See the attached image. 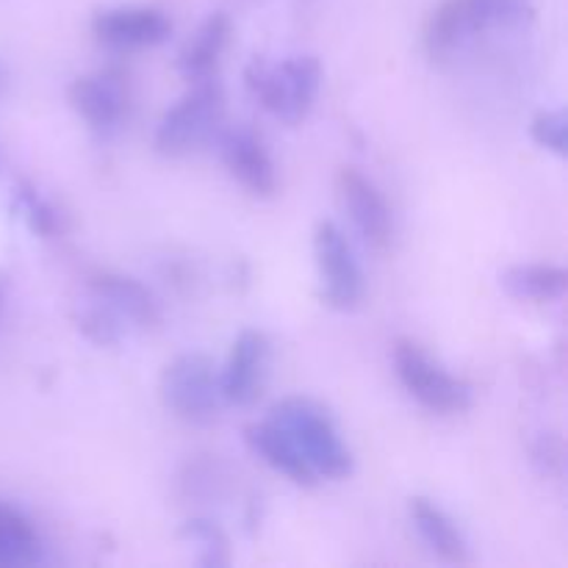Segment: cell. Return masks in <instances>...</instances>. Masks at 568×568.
I'll return each mask as SVG.
<instances>
[{
  "label": "cell",
  "mask_w": 568,
  "mask_h": 568,
  "mask_svg": "<svg viewBox=\"0 0 568 568\" xmlns=\"http://www.w3.org/2000/svg\"><path fill=\"white\" fill-rule=\"evenodd\" d=\"M244 87L275 120L297 125L320 98L322 64L316 55H288L283 61L253 59L244 67Z\"/></svg>",
  "instance_id": "1"
},
{
  "label": "cell",
  "mask_w": 568,
  "mask_h": 568,
  "mask_svg": "<svg viewBox=\"0 0 568 568\" xmlns=\"http://www.w3.org/2000/svg\"><path fill=\"white\" fill-rule=\"evenodd\" d=\"M270 419L283 427L305 464L311 466L316 477H327V480H344L353 475V453L344 444L342 433H338L336 422L331 419L322 405L305 397H286L281 403L272 405Z\"/></svg>",
  "instance_id": "2"
},
{
  "label": "cell",
  "mask_w": 568,
  "mask_h": 568,
  "mask_svg": "<svg viewBox=\"0 0 568 568\" xmlns=\"http://www.w3.org/2000/svg\"><path fill=\"white\" fill-rule=\"evenodd\" d=\"M225 125V89L214 78L189 83V92L164 111L153 133V148L166 159H181L214 142Z\"/></svg>",
  "instance_id": "3"
},
{
  "label": "cell",
  "mask_w": 568,
  "mask_h": 568,
  "mask_svg": "<svg viewBox=\"0 0 568 568\" xmlns=\"http://www.w3.org/2000/svg\"><path fill=\"white\" fill-rule=\"evenodd\" d=\"M161 399L183 425L209 427L220 419V369L203 353H183L164 366Z\"/></svg>",
  "instance_id": "4"
},
{
  "label": "cell",
  "mask_w": 568,
  "mask_h": 568,
  "mask_svg": "<svg viewBox=\"0 0 568 568\" xmlns=\"http://www.w3.org/2000/svg\"><path fill=\"white\" fill-rule=\"evenodd\" d=\"M392 361L403 388L422 408L433 410V414H460V410L471 408L475 388L464 377L444 369L416 342L399 338L392 349Z\"/></svg>",
  "instance_id": "5"
},
{
  "label": "cell",
  "mask_w": 568,
  "mask_h": 568,
  "mask_svg": "<svg viewBox=\"0 0 568 568\" xmlns=\"http://www.w3.org/2000/svg\"><path fill=\"white\" fill-rule=\"evenodd\" d=\"M314 255L316 270H320L322 300L336 311L358 308L366 294V277L355 258L353 244L336 222L322 220L316 225Z\"/></svg>",
  "instance_id": "6"
},
{
  "label": "cell",
  "mask_w": 568,
  "mask_h": 568,
  "mask_svg": "<svg viewBox=\"0 0 568 568\" xmlns=\"http://www.w3.org/2000/svg\"><path fill=\"white\" fill-rule=\"evenodd\" d=\"M67 98L75 114L98 136H114L131 114V83L125 72L114 67L78 75L67 89Z\"/></svg>",
  "instance_id": "7"
},
{
  "label": "cell",
  "mask_w": 568,
  "mask_h": 568,
  "mask_svg": "<svg viewBox=\"0 0 568 568\" xmlns=\"http://www.w3.org/2000/svg\"><path fill=\"white\" fill-rule=\"evenodd\" d=\"M491 26H497L494 0H442L425 26V53L430 61H447Z\"/></svg>",
  "instance_id": "8"
},
{
  "label": "cell",
  "mask_w": 568,
  "mask_h": 568,
  "mask_svg": "<svg viewBox=\"0 0 568 568\" xmlns=\"http://www.w3.org/2000/svg\"><path fill=\"white\" fill-rule=\"evenodd\" d=\"M92 33L114 50L159 48L170 39L172 20L155 6H109L94 11Z\"/></svg>",
  "instance_id": "9"
},
{
  "label": "cell",
  "mask_w": 568,
  "mask_h": 568,
  "mask_svg": "<svg viewBox=\"0 0 568 568\" xmlns=\"http://www.w3.org/2000/svg\"><path fill=\"white\" fill-rule=\"evenodd\" d=\"M270 338L261 331H242L220 369V394L225 405L247 408L261 397L270 377Z\"/></svg>",
  "instance_id": "10"
},
{
  "label": "cell",
  "mask_w": 568,
  "mask_h": 568,
  "mask_svg": "<svg viewBox=\"0 0 568 568\" xmlns=\"http://www.w3.org/2000/svg\"><path fill=\"white\" fill-rule=\"evenodd\" d=\"M216 150L231 172L233 181L242 183L250 194L255 197H270L277 189V172L275 161H272L270 150H266L264 139L247 125H233L216 133Z\"/></svg>",
  "instance_id": "11"
},
{
  "label": "cell",
  "mask_w": 568,
  "mask_h": 568,
  "mask_svg": "<svg viewBox=\"0 0 568 568\" xmlns=\"http://www.w3.org/2000/svg\"><path fill=\"white\" fill-rule=\"evenodd\" d=\"M338 197L344 211L353 222L355 233L364 239L369 247H388L394 239V211L377 183L366 178L355 166H344L338 172Z\"/></svg>",
  "instance_id": "12"
},
{
  "label": "cell",
  "mask_w": 568,
  "mask_h": 568,
  "mask_svg": "<svg viewBox=\"0 0 568 568\" xmlns=\"http://www.w3.org/2000/svg\"><path fill=\"white\" fill-rule=\"evenodd\" d=\"M92 300L114 311L128 327H155L164 320L159 297L142 281L122 272L98 270L87 277Z\"/></svg>",
  "instance_id": "13"
},
{
  "label": "cell",
  "mask_w": 568,
  "mask_h": 568,
  "mask_svg": "<svg viewBox=\"0 0 568 568\" xmlns=\"http://www.w3.org/2000/svg\"><path fill=\"white\" fill-rule=\"evenodd\" d=\"M408 516L416 536L422 538V544H425L438 560H444V564H466V560H469V544H466L464 532L455 525L453 516L444 508H438L433 499H410Z\"/></svg>",
  "instance_id": "14"
},
{
  "label": "cell",
  "mask_w": 568,
  "mask_h": 568,
  "mask_svg": "<svg viewBox=\"0 0 568 568\" xmlns=\"http://www.w3.org/2000/svg\"><path fill=\"white\" fill-rule=\"evenodd\" d=\"M231 17L225 11H214V14L200 22L197 31L192 33V39L178 53V72H181L183 81L194 83L214 78L216 64H220L222 53L231 42Z\"/></svg>",
  "instance_id": "15"
},
{
  "label": "cell",
  "mask_w": 568,
  "mask_h": 568,
  "mask_svg": "<svg viewBox=\"0 0 568 568\" xmlns=\"http://www.w3.org/2000/svg\"><path fill=\"white\" fill-rule=\"evenodd\" d=\"M244 442H247V447L253 449L272 471L288 477V480L297 483V486H314V483L320 480V477L311 471V466L305 464L300 449L294 447L292 438H288L286 433H283V427L275 425L272 419L250 425L247 430H244Z\"/></svg>",
  "instance_id": "16"
},
{
  "label": "cell",
  "mask_w": 568,
  "mask_h": 568,
  "mask_svg": "<svg viewBox=\"0 0 568 568\" xmlns=\"http://www.w3.org/2000/svg\"><path fill=\"white\" fill-rule=\"evenodd\" d=\"M44 544L26 510L0 499V568H31L42 564Z\"/></svg>",
  "instance_id": "17"
},
{
  "label": "cell",
  "mask_w": 568,
  "mask_h": 568,
  "mask_svg": "<svg viewBox=\"0 0 568 568\" xmlns=\"http://www.w3.org/2000/svg\"><path fill=\"white\" fill-rule=\"evenodd\" d=\"M499 286L521 303H555L566 294L568 275L558 264H514L499 275Z\"/></svg>",
  "instance_id": "18"
},
{
  "label": "cell",
  "mask_w": 568,
  "mask_h": 568,
  "mask_svg": "<svg viewBox=\"0 0 568 568\" xmlns=\"http://www.w3.org/2000/svg\"><path fill=\"white\" fill-rule=\"evenodd\" d=\"M11 205H14L17 216L26 222L28 231L33 236H42V239H53L59 236L61 227H64V220H61L59 209L39 192L33 183L20 181L14 183L11 189Z\"/></svg>",
  "instance_id": "19"
},
{
  "label": "cell",
  "mask_w": 568,
  "mask_h": 568,
  "mask_svg": "<svg viewBox=\"0 0 568 568\" xmlns=\"http://www.w3.org/2000/svg\"><path fill=\"white\" fill-rule=\"evenodd\" d=\"M178 536L186 544L197 547V560L209 568H222L231 564V541L222 532V527L211 519H189L183 521Z\"/></svg>",
  "instance_id": "20"
},
{
  "label": "cell",
  "mask_w": 568,
  "mask_h": 568,
  "mask_svg": "<svg viewBox=\"0 0 568 568\" xmlns=\"http://www.w3.org/2000/svg\"><path fill=\"white\" fill-rule=\"evenodd\" d=\"M72 322H75L78 333H81L87 342H92L94 347H116V344L125 338L128 325L114 314L111 308H105L103 303L92 300L89 305L78 308L72 314Z\"/></svg>",
  "instance_id": "21"
},
{
  "label": "cell",
  "mask_w": 568,
  "mask_h": 568,
  "mask_svg": "<svg viewBox=\"0 0 568 568\" xmlns=\"http://www.w3.org/2000/svg\"><path fill=\"white\" fill-rule=\"evenodd\" d=\"M530 136L538 148L566 159L568 155V116L564 109H549L532 116Z\"/></svg>",
  "instance_id": "22"
},
{
  "label": "cell",
  "mask_w": 568,
  "mask_h": 568,
  "mask_svg": "<svg viewBox=\"0 0 568 568\" xmlns=\"http://www.w3.org/2000/svg\"><path fill=\"white\" fill-rule=\"evenodd\" d=\"M222 480H225V475L211 460H205V464H189V471L183 475V486H186L189 497L197 499L220 497Z\"/></svg>",
  "instance_id": "23"
},
{
  "label": "cell",
  "mask_w": 568,
  "mask_h": 568,
  "mask_svg": "<svg viewBox=\"0 0 568 568\" xmlns=\"http://www.w3.org/2000/svg\"><path fill=\"white\" fill-rule=\"evenodd\" d=\"M532 460L544 475H560L564 471V442L552 433H544L532 447Z\"/></svg>",
  "instance_id": "24"
},
{
  "label": "cell",
  "mask_w": 568,
  "mask_h": 568,
  "mask_svg": "<svg viewBox=\"0 0 568 568\" xmlns=\"http://www.w3.org/2000/svg\"><path fill=\"white\" fill-rule=\"evenodd\" d=\"M532 14L530 0H494L497 26H521Z\"/></svg>",
  "instance_id": "25"
},
{
  "label": "cell",
  "mask_w": 568,
  "mask_h": 568,
  "mask_svg": "<svg viewBox=\"0 0 568 568\" xmlns=\"http://www.w3.org/2000/svg\"><path fill=\"white\" fill-rule=\"evenodd\" d=\"M6 89H9V72H6V67L0 64V98L6 94Z\"/></svg>",
  "instance_id": "26"
},
{
  "label": "cell",
  "mask_w": 568,
  "mask_h": 568,
  "mask_svg": "<svg viewBox=\"0 0 568 568\" xmlns=\"http://www.w3.org/2000/svg\"><path fill=\"white\" fill-rule=\"evenodd\" d=\"M3 305H6V277L0 275V314H3Z\"/></svg>",
  "instance_id": "27"
}]
</instances>
